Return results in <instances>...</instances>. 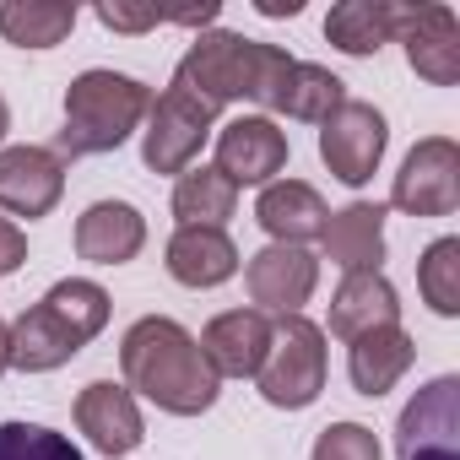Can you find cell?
<instances>
[{
  "instance_id": "cell-16",
  "label": "cell",
  "mask_w": 460,
  "mask_h": 460,
  "mask_svg": "<svg viewBox=\"0 0 460 460\" xmlns=\"http://www.w3.org/2000/svg\"><path fill=\"white\" fill-rule=\"evenodd\" d=\"M146 244V222L130 200H98L76 222V255L93 266H125Z\"/></svg>"
},
{
  "instance_id": "cell-22",
  "label": "cell",
  "mask_w": 460,
  "mask_h": 460,
  "mask_svg": "<svg viewBox=\"0 0 460 460\" xmlns=\"http://www.w3.org/2000/svg\"><path fill=\"white\" fill-rule=\"evenodd\" d=\"M401 28V6L390 0H341L325 17V39L341 49V55H379Z\"/></svg>"
},
{
  "instance_id": "cell-24",
  "label": "cell",
  "mask_w": 460,
  "mask_h": 460,
  "mask_svg": "<svg viewBox=\"0 0 460 460\" xmlns=\"http://www.w3.org/2000/svg\"><path fill=\"white\" fill-rule=\"evenodd\" d=\"M341 103H347L341 76H331L325 66L293 60V66H288V76H282V87H277V103H271V109H282L288 119H314V125H325Z\"/></svg>"
},
{
  "instance_id": "cell-20",
  "label": "cell",
  "mask_w": 460,
  "mask_h": 460,
  "mask_svg": "<svg viewBox=\"0 0 460 460\" xmlns=\"http://www.w3.org/2000/svg\"><path fill=\"white\" fill-rule=\"evenodd\" d=\"M239 271V250L222 227H179L168 239V277L184 288H217Z\"/></svg>"
},
{
  "instance_id": "cell-28",
  "label": "cell",
  "mask_w": 460,
  "mask_h": 460,
  "mask_svg": "<svg viewBox=\"0 0 460 460\" xmlns=\"http://www.w3.org/2000/svg\"><path fill=\"white\" fill-rule=\"evenodd\" d=\"M314 460H379V438L363 422H331L314 438Z\"/></svg>"
},
{
  "instance_id": "cell-29",
  "label": "cell",
  "mask_w": 460,
  "mask_h": 460,
  "mask_svg": "<svg viewBox=\"0 0 460 460\" xmlns=\"http://www.w3.org/2000/svg\"><path fill=\"white\" fill-rule=\"evenodd\" d=\"M98 22L114 28V33H146L157 22H168V12H157V6H125V0H98Z\"/></svg>"
},
{
  "instance_id": "cell-6",
  "label": "cell",
  "mask_w": 460,
  "mask_h": 460,
  "mask_svg": "<svg viewBox=\"0 0 460 460\" xmlns=\"http://www.w3.org/2000/svg\"><path fill=\"white\" fill-rule=\"evenodd\" d=\"M390 200L406 217H449L460 206V146L449 136H428L406 152Z\"/></svg>"
},
{
  "instance_id": "cell-12",
  "label": "cell",
  "mask_w": 460,
  "mask_h": 460,
  "mask_svg": "<svg viewBox=\"0 0 460 460\" xmlns=\"http://www.w3.org/2000/svg\"><path fill=\"white\" fill-rule=\"evenodd\" d=\"M66 195V163L49 146H6L0 152V211L12 217H49Z\"/></svg>"
},
{
  "instance_id": "cell-1",
  "label": "cell",
  "mask_w": 460,
  "mask_h": 460,
  "mask_svg": "<svg viewBox=\"0 0 460 460\" xmlns=\"http://www.w3.org/2000/svg\"><path fill=\"white\" fill-rule=\"evenodd\" d=\"M119 368L130 395L141 390L152 406L173 417H200L217 401V374L200 358V341L179 320H163V314L136 320L119 341Z\"/></svg>"
},
{
  "instance_id": "cell-8",
  "label": "cell",
  "mask_w": 460,
  "mask_h": 460,
  "mask_svg": "<svg viewBox=\"0 0 460 460\" xmlns=\"http://www.w3.org/2000/svg\"><path fill=\"white\" fill-rule=\"evenodd\" d=\"M385 141H390V130H385V114L374 109V103H341L325 125H320V157H325V168L341 179V184H368L374 179V168H379V157H385Z\"/></svg>"
},
{
  "instance_id": "cell-2",
  "label": "cell",
  "mask_w": 460,
  "mask_h": 460,
  "mask_svg": "<svg viewBox=\"0 0 460 460\" xmlns=\"http://www.w3.org/2000/svg\"><path fill=\"white\" fill-rule=\"evenodd\" d=\"M288 66H293V55H282L277 44H261V39H244V33H200L190 44V55L179 60L173 87H184L206 109H222L234 98H250V103L271 109Z\"/></svg>"
},
{
  "instance_id": "cell-9",
  "label": "cell",
  "mask_w": 460,
  "mask_h": 460,
  "mask_svg": "<svg viewBox=\"0 0 460 460\" xmlns=\"http://www.w3.org/2000/svg\"><path fill=\"white\" fill-rule=\"evenodd\" d=\"M455 401H460V379L438 374L433 385H422L401 422H395V455L401 460H460V433H455Z\"/></svg>"
},
{
  "instance_id": "cell-23",
  "label": "cell",
  "mask_w": 460,
  "mask_h": 460,
  "mask_svg": "<svg viewBox=\"0 0 460 460\" xmlns=\"http://www.w3.org/2000/svg\"><path fill=\"white\" fill-rule=\"evenodd\" d=\"M239 206V184L217 168H190L173 184V217L179 227H222Z\"/></svg>"
},
{
  "instance_id": "cell-32",
  "label": "cell",
  "mask_w": 460,
  "mask_h": 460,
  "mask_svg": "<svg viewBox=\"0 0 460 460\" xmlns=\"http://www.w3.org/2000/svg\"><path fill=\"white\" fill-rule=\"evenodd\" d=\"M6 368H12V325L0 320V374H6Z\"/></svg>"
},
{
  "instance_id": "cell-13",
  "label": "cell",
  "mask_w": 460,
  "mask_h": 460,
  "mask_svg": "<svg viewBox=\"0 0 460 460\" xmlns=\"http://www.w3.org/2000/svg\"><path fill=\"white\" fill-rule=\"evenodd\" d=\"M266 352H271V314H261V309H227L200 331V358L211 363L217 379L222 374H234V379L261 374Z\"/></svg>"
},
{
  "instance_id": "cell-26",
  "label": "cell",
  "mask_w": 460,
  "mask_h": 460,
  "mask_svg": "<svg viewBox=\"0 0 460 460\" xmlns=\"http://www.w3.org/2000/svg\"><path fill=\"white\" fill-rule=\"evenodd\" d=\"M417 288L428 298L433 314H460V239H438L428 244L422 266H417Z\"/></svg>"
},
{
  "instance_id": "cell-3",
  "label": "cell",
  "mask_w": 460,
  "mask_h": 460,
  "mask_svg": "<svg viewBox=\"0 0 460 460\" xmlns=\"http://www.w3.org/2000/svg\"><path fill=\"white\" fill-rule=\"evenodd\" d=\"M103 325H109V293L98 282H82V277L55 282L44 293V304H33L12 325V368L49 374L60 363H71Z\"/></svg>"
},
{
  "instance_id": "cell-30",
  "label": "cell",
  "mask_w": 460,
  "mask_h": 460,
  "mask_svg": "<svg viewBox=\"0 0 460 460\" xmlns=\"http://www.w3.org/2000/svg\"><path fill=\"white\" fill-rule=\"evenodd\" d=\"M22 261H28V239H22V227L0 217V277H12Z\"/></svg>"
},
{
  "instance_id": "cell-25",
  "label": "cell",
  "mask_w": 460,
  "mask_h": 460,
  "mask_svg": "<svg viewBox=\"0 0 460 460\" xmlns=\"http://www.w3.org/2000/svg\"><path fill=\"white\" fill-rule=\"evenodd\" d=\"M76 28V6L66 0H6L0 6V39L17 49H55Z\"/></svg>"
},
{
  "instance_id": "cell-33",
  "label": "cell",
  "mask_w": 460,
  "mask_h": 460,
  "mask_svg": "<svg viewBox=\"0 0 460 460\" xmlns=\"http://www.w3.org/2000/svg\"><path fill=\"white\" fill-rule=\"evenodd\" d=\"M6 130H12V109H6V98H0V141H6Z\"/></svg>"
},
{
  "instance_id": "cell-4",
  "label": "cell",
  "mask_w": 460,
  "mask_h": 460,
  "mask_svg": "<svg viewBox=\"0 0 460 460\" xmlns=\"http://www.w3.org/2000/svg\"><path fill=\"white\" fill-rule=\"evenodd\" d=\"M152 93L136 76L119 71H82L66 93V130L55 141V157H98L130 141V130L146 119Z\"/></svg>"
},
{
  "instance_id": "cell-21",
  "label": "cell",
  "mask_w": 460,
  "mask_h": 460,
  "mask_svg": "<svg viewBox=\"0 0 460 460\" xmlns=\"http://www.w3.org/2000/svg\"><path fill=\"white\" fill-rule=\"evenodd\" d=\"M411 358H417L411 336H406L401 325H379V331H363V336L352 341V352H347V374H352L358 395L379 401L385 390H395V379L411 368Z\"/></svg>"
},
{
  "instance_id": "cell-14",
  "label": "cell",
  "mask_w": 460,
  "mask_h": 460,
  "mask_svg": "<svg viewBox=\"0 0 460 460\" xmlns=\"http://www.w3.org/2000/svg\"><path fill=\"white\" fill-rule=\"evenodd\" d=\"M244 282H250V298L261 304V314H266V309L298 314V309L309 304L314 282H320V261H314L309 250H298V244H271V250H261V255L250 261Z\"/></svg>"
},
{
  "instance_id": "cell-18",
  "label": "cell",
  "mask_w": 460,
  "mask_h": 460,
  "mask_svg": "<svg viewBox=\"0 0 460 460\" xmlns=\"http://www.w3.org/2000/svg\"><path fill=\"white\" fill-rule=\"evenodd\" d=\"M255 217H261V227H266L277 244H298V250H304V239H320V234H325V217H331V211H325V200H320L314 184H304V179H277V184L261 190Z\"/></svg>"
},
{
  "instance_id": "cell-17",
  "label": "cell",
  "mask_w": 460,
  "mask_h": 460,
  "mask_svg": "<svg viewBox=\"0 0 460 460\" xmlns=\"http://www.w3.org/2000/svg\"><path fill=\"white\" fill-rule=\"evenodd\" d=\"M320 244H325V255H331L347 277L379 271V261H385V211L368 206V200H352V206L331 211Z\"/></svg>"
},
{
  "instance_id": "cell-5",
  "label": "cell",
  "mask_w": 460,
  "mask_h": 460,
  "mask_svg": "<svg viewBox=\"0 0 460 460\" xmlns=\"http://www.w3.org/2000/svg\"><path fill=\"white\" fill-rule=\"evenodd\" d=\"M255 385L271 406L304 411L325 390V331L304 314H282L271 325V352H266Z\"/></svg>"
},
{
  "instance_id": "cell-19",
  "label": "cell",
  "mask_w": 460,
  "mask_h": 460,
  "mask_svg": "<svg viewBox=\"0 0 460 460\" xmlns=\"http://www.w3.org/2000/svg\"><path fill=\"white\" fill-rule=\"evenodd\" d=\"M379 325H401V298L395 288L379 277V271H358L336 288L331 298V336L341 341H358L363 331H379Z\"/></svg>"
},
{
  "instance_id": "cell-15",
  "label": "cell",
  "mask_w": 460,
  "mask_h": 460,
  "mask_svg": "<svg viewBox=\"0 0 460 460\" xmlns=\"http://www.w3.org/2000/svg\"><path fill=\"white\" fill-rule=\"evenodd\" d=\"M76 428L93 438V449L103 455H130L141 444V406L125 385L114 379H93L76 395Z\"/></svg>"
},
{
  "instance_id": "cell-7",
  "label": "cell",
  "mask_w": 460,
  "mask_h": 460,
  "mask_svg": "<svg viewBox=\"0 0 460 460\" xmlns=\"http://www.w3.org/2000/svg\"><path fill=\"white\" fill-rule=\"evenodd\" d=\"M217 109H206L200 98H190L184 87H168L152 109H146V141L141 157L152 173H184L190 157L200 152V141L211 136Z\"/></svg>"
},
{
  "instance_id": "cell-10",
  "label": "cell",
  "mask_w": 460,
  "mask_h": 460,
  "mask_svg": "<svg viewBox=\"0 0 460 460\" xmlns=\"http://www.w3.org/2000/svg\"><path fill=\"white\" fill-rule=\"evenodd\" d=\"M395 39L406 44V60L422 82L433 87H455L460 82V22L449 6H433V0H422V6H401V28Z\"/></svg>"
},
{
  "instance_id": "cell-31",
  "label": "cell",
  "mask_w": 460,
  "mask_h": 460,
  "mask_svg": "<svg viewBox=\"0 0 460 460\" xmlns=\"http://www.w3.org/2000/svg\"><path fill=\"white\" fill-rule=\"evenodd\" d=\"M255 12H261V17H298L304 0H255Z\"/></svg>"
},
{
  "instance_id": "cell-27",
  "label": "cell",
  "mask_w": 460,
  "mask_h": 460,
  "mask_svg": "<svg viewBox=\"0 0 460 460\" xmlns=\"http://www.w3.org/2000/svg\"><path fill=\"white\" fill-rule=\"evenodd\" d=\"M0 460H82V449L44 422H0Z\"/></svg>"
},
{
  "instance_id": "cell-11",
  "label": "cell",
  "mask_w": 460,
  "mask_h": 460,
  "mask_svg": "<svg viewBox=\"0 0 460 460\" xmlns=\"http://www.w3.org/2000/svg\"><path fill=\"white\" fill-rule=\"evenodd\" d=\"M288 168V136L266 114H239L217 130V173L234 184H271Z\"/></svg>"
}]
</instances>
